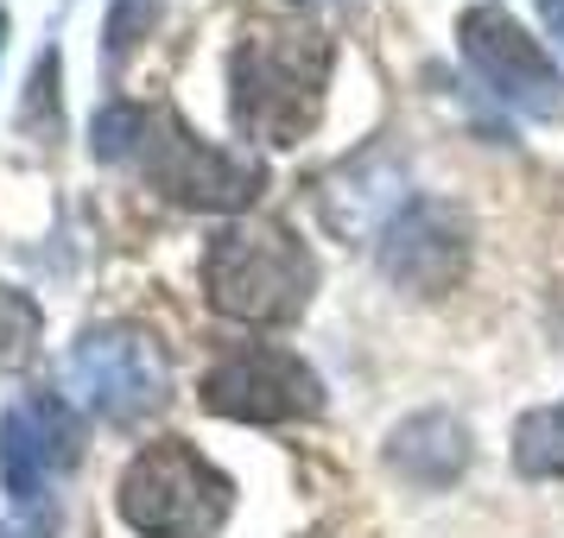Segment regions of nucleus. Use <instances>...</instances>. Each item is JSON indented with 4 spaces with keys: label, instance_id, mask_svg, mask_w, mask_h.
<instances>
[{
    "label": "nucleus",
    "instance_id": "1",
    "mask_svg": "<svg viewBox=\"0 0 564 538\" xmlns=\"http://www.w3.org/2000/svg\"><path fill=\"white\" fill-rule=\"evenodd\" d=\"M229 83H235V128L267 140V146H292L324 108L330 39L317 26H299V20H254L235 45Z\"/></svg>",
    "mask_w": 564,
    "mask_h": 538
},
{
    "label": "nucleus",
    "instance_id": "2",
    "mask_svg": "<svg viewBox=\"0 0 564 538\" xmlns=\"http://www.w3.org/2000/svg\"><path fill=\"white\" fill-rule=\"evenodd\" d=\"M204 285H209V305L223 317L292 323L311 305L317 260L280 222H229V229H216V241L204 254Z\"/></svg>",
    "mask_w": 564,
    "mask_h": 538
},
{
    "label": "nucleus",
    "instance_id": "3",
    "mask_svg": "<svg viewBox=\"0 0 564 538\" xmlns=\"http://www.w3.org/2000/svg\"><path fill=\"white\" fill-rule=\"evenodd\" d=\"M229 507L235 482L184 437L147 443L121 475V519L140 538H216Z\"/></svg>",
    "mask_w": 564,
    "mask_h": 538
},
{
    "label": "nucleus",
    "instance_id": "4",
    "mask_svg": "<svg viewBox=\"0 0 564 538\" xmlns=\"http://www.w3.org/2000/svg\"><path fill=\"white\" fill-rule=\"evenodd\" d=\"M128 165H140L153 190H165V197H178L191 209H248L260 197L254 158L216 153L184 128L178 114H153V108H147V128L133 140Z\"/></svg>",
    "mask_w": 564,
    "mask_h": 538
},
{
    "label": "nucleus",
    "instance_id": "5",
    "mask_svg": "<svg viewBox=\"0 0 564 538\" xmlns=\"http://www.w3.org/2000/svg\"><path fill=\"white\" fill-rule=\"evenodd\" d=\"M457 39H463V57H469V70L501 96L508 108L520 114H539V121H552L564 114V77L552 52L527 39V26L501 13V7H469L457 20Z\"/></svg>",
    "mask_w": 564,
    "mask_h": 538
},
{
    "label": "nucleus",
    "instance_id": "6",
    "mask_svg": "<svg viewBox=\"0 0 564 538\" xmlns=\"http://www.w3.org/2000/svg\"><path fill=\"white\" fill-rule=\"evenodd\" d=\"M204 399L223 418H248V425H285V418H311L324 406V386L292 349L273 342H235L229 355H216L204 374Z\"/></svg>",
    "mask_w": 564,
    "mask_h": 538
},
{
    "label": "nucleus",
    "instance_id": "7",
    "mask_svg": "<svg viewBox=\"0 0 564 538\" xmlns=\"http://www.w3.org/2000/svg\"><path fill=\"white\" fill-rule=\"evenodd\" d=\"M64 374H70V393L102 418H140V411L165 406V386H172V367L159 355V342L128 330V323L83 330Z\"/></svg>",
    "mask_w": 564,
    "mask_h": 538
},
{
    "label": "nucleus",
    "instance_id": "8",
    "mask_svg": "<svg viewBox=\"0 0 564 538\" xmlns=\"http://www.w3.org/2000/svg\"><path fill=\"white\" fill-rule=\"evenodd\" d=\"M77 411L57 393H26L0 411V487L13 501H39L77 462Z\"/></svg>",
    "mask_w": 564,
    "mask_h": 538
},
{
    "label": "nucleus",
    "instance_id": "9",
    "mask_svg": "<svg viewBox=\"0 0 564 538\" xmlns=\"http://www.w3.org/2000/svg\"><path fill=\"white\" fill-rule=\"evenodd\" d=\"M463 260H469V229H463L457 209L412 204L387 222L381 266H387V279L406 285V292H444L463 273Z\"/></svg>",
    "mask_w": 564,
    "mask_h": 538
},
{
    "label": "nucleus",
    "instance_id": "10",
    "mask_svg": "<svg viewBox=\"0 0 564 538\" xmlns=\"http://www.w3.org/2000/svg\"><path fill=\"white\" fill-rule=\"evenodd\" d=\"M387 462H393L400 475H412V482H425V487L457 482L463 469H469V425L451 418V411H419V418H406V425L393 431Z\"/></svg>",
    "mask_w": 564,
    "mask_h": 538
},
{
    "label": "nucleus",
    "instance_id": "11",
    "mask_svg": "<svg viewBox=\"0 0 564 538\" xmlns=\"http://www.w3.org/2000/svg\"><path fill=\"white\" fill-rule=\"evenodd\" d=\"M513 469L533 475V482L564 475V399L558 406H533L513 425Z\"/></svg>",
    "mask_w": 564,
    "mask_h": 538
},
{
    "label": "nucleus",
    "instance_id": "12",
    "mask_svg": "<svg viewBox=\"0 0 564 538\" xmlns=\"http://www.w3.org/2000/svg\"><path fill=\"white\" fill-rule=\"evenodd\" d=\"M39 330H45V317L32 305V292L0 285V367H26L39 349Z\"/></svg>",
    "mask_w": 564,
    "mask_h": 538
},
{
    "label": "nucleus",
    "instance_id": "13",
    "mask_svg": "<svg viewBox=\"0 0 564 538\" xmlns=\"http://www.w3.org/2000/svg\"><path fill=\"white\" fill-rule=\"evenodd\" d=\"M159 7L165 0H115V13H108V57H128L147 39V26L159 20Z\"/></svg>",
    "mask_w": 564,
    "mask_h": 538
},
{
    "label": "nucleus",
    "instance_id": "14",
    "mask_svg": "<svg viewBox=\"0 0 564 538\" xmlns=\"http://www.w3.org/2000/svg\"><path fill=\"white\" fill-rule=\"evenodd\" d=\"M0 538H52V513H45V519H7Z\"/></svg>",
    "mask_w": 564,
    "mask_h": 538
},
{
    "label": "nucleus",
    "instance_id": "15",
    "mask_svg": "<svg viewBox=\"0 0 564 538\" xmlns=\"http://www.w3.org/2000/svg\"><path fill=\"white\" fill-rule=\"evenodd\" d=\"M533 7H539V26L564 45V0H533Z\"/></svg>",
    "mask_w": 564,
    "mask_h": 538
},
{
    "label": "nucleus",
    "instance_id": "16",
    "mask_svg": "<svg viewBox=\"0 0 564 538\" xmlns=\"http://www.w3.org/2000/svg\"><path fill=\"white\" fill-rule=\"evenodd\" d=\"M0 39H7V13H0Z\"/></svg>",
    "mask_w": 564,
    "mask_h": 538
}]
</instances>
